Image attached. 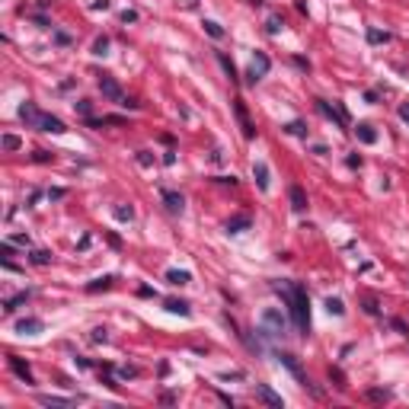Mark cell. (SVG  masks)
<instances>
[{
    "instance_id": "60d3db41",
    "label": "cell",
    "mask_w": 409,
    "mask_h": 409,
    "mask_svg": "<svg viewBox=\"0 0 409 409\" xmlns=\"http://www.w3.org/2000/svg\"><path fill=\"white\" fill-rule=\"evenodd\" d=\"M35 160H39V163H48V160H52V154H48V150H35Z\"/></svg>"
},
{
    "instance_id": "ba28073f",
    "label": "cell",
    "mask_w": 409,
    "mask_h": 409,
    "mask_svg": "<svg viewBox=\"0 0 409 409\" xmlns=\"http://www.w3.org/2000/svg\"><path fill=\"white\" fill-rule=\"evenodd\" d=\"M7 365L13 368V374H16L22 384H35V380H32V371H29V365H22V358H16V355H7Z\"/></svg>"
},
{
    "instance_id": "7a4b0ae2",
    "label": "cell",
    "mask_w": 409,
    "mask_h": 409,
    "mask_svg": "<svg viewBox=\"0 0 409 409\" xmlns=\"http://www.w3.org/2000/svg\"><path fill=\"white\" fill-rule=\"evenodd\" d=\"M99 93L106 96V99L118 103V106H125V99H128L125 90L118 87V80H115V77H109V74H103V77H99Z\"/></svg>"
},
{
    "instance_id": "ee69618b",
    "label": "cell",
    "mask_w": 409,
    "mask_h": 409,
    "mask_svg": "<svg viewBox=\"0 0 409 409\" xmlns=\"http://www.w3.org/2000/svg\"><path fill=\"white\" fill-rule=\"evenodd\" d=\"M93 7H96V10H109V0H96Z\"/></svg>"
},
{
    "instance_id": "b9f144b4",
    "label": "cell",
    "mask_w": 409,
    "mask_h": 409,
    "mask_svg": "<svg viewBox=\"0 0 409 409\" xmlns=\"http://www.w3.org/2000/svg\"><path fill=\"white\" fill-rule=\"evenodd\" d=\"M135 19H138L135 10H125V13H122V22H135Z\"/></svg>"
},
{
    "instance_id": "8d00e7d4",
    "label": "cell",
    "mask_w": 409,
    "mask_h": 409,
    "mask_svg": "<svg viewBox=\"0 0 409 409\" xmlns=\"http://www.w3.org/2000/svg\"><path fill=\"white\" fill-rule=\"evenodd\" d=\"M77 112L90 118V103H87V99H80V103H77Z\"/></svg>"
},
{
    "instance_id": "8992f818",
    "label": "cell",
    "mask_w": 409,
    "mask_h": 409,
    "mask_svg": "<svg viewBox=\"0 0 409 409\" xmlns=\"http://www.w3.org/2000/svg\"><path fill=\"white\" fill-rule=\"evenodd\" d=\"M160 198H163V205L170 208L173 214H183V208H186V198L179 195V192H173V189H163L160 192Z\"/></svg>"
},
{
    "instance_id": "484cf974",
    "label": "cell",
    "mask_w": 409,
    "mask_h": 409,
    "mask_svg": "<svg viewBox=\"0 0 409 409\" xmlns=\"http://www.w3.org/2000/svg\"><path fill=\"white\" fill-rule=\"evenodd\" d=\"M326 310H329V314H336V317H342L345 314V304H342L339 297H326Z\"/></svg>"
},
{
    "instance_id": "ffe728a7",
    "label": "cell",
    "mask_w": 409,
    "mask_h": 409,
    "mask_svg": "<svg viewBox=\"0 0 409 409\" xmlns=\"http://www.w3.org/2000/svg\"><path fill=\"white\" fill-rule=\"evenodd\" d=\"M112 282H115L112 275H103V278H96V282H90V285H87V291H90V294H96V291H106V288H112Z\"/></svg>"
},
{
    "instance_id": "3957f363",
    "label": "cell",
    "mask_w": 409,
    "mask_h": 409,
    "mask_svg": "<svg viewBox=\"0 0 409 409\" xmlns=\"http://www.w3.org/2000/svg\"><path fill=\"white\" fill-rule=\"evenodd\" d=\"M285 326H288V323H285V317L275 307H269L266 314H262V333H266V336H282Z\"/></svg>"
},
{
    "instance_id": "9c48e42d",
    "label": "cell",
    "mask_w": 409,
    "mask_h": 409,
    "mask_svg": "<svg viewBox=\"0 0 409 409\" xmlns=\"http://www.w3.org/2000/svg\"><path fill=\"white\" fill-rule=\"evenodd\" d=\"M39 131H52V135H61V131H67L64 128V122L61 118H55V115H39V125H35Z\"/></svg>"
},
{
    "instance_id": "30bf717a",
    "label": "cell",
    "mask_w": 409,
    "mask_h": 409,
    "mask_svg": "<svg viewBox=\"0 0 409 409\" xmlns=\"http://www.w3.org/2000/svg\"><path fill=\"white\" fill-rule=\"evenodd\" d=\"M256 393H259V400H266V403H269V406H275V409H282V406H285V400H282V396L269 387V384H259Z\"/></svg>"
},
{
    "instance_id": "5bb4252c",
    "label": "cell",
    "mask_w": 409,
    "mask_h": 409,
    "mask_svg": "<svg viewBox=\"0 0 409 409\" xmlns=\"http://www.w3.org/2000/svg\"><path fill=\"white\" fill-rule=\"evenodd\" d=\"M39 115H42V112L35 109L32 103H22V106H19V118H22L26 125H32V128H35V125H39Z\"/></svg>"
},
{
    "instance_id": "74e56055",
    "label": "cell",
    "mask_w": 409,
    "mask_h": 409,
    "mask_svg": "<svg viewBox=\"0 0 409 409\" xmlns=\"http://www.w3.org/2000/svg\"><path fill=\"white\" fill-rule=\"evenodd\" d=\"M0 252H4V259H10V256H13V240H10V243H4V246H0Z\"/></svg>"
},
{
    "instance_id": "836d02e7",
    "label": "cell",
    "mask_w": 409,
    "mask_h": 409,
    "mask_svg": "<svg viewBox=\"0 0 409 409\" xmlns=\"http://www.w3.org/2000/svg\"><path fill=\"white\" fill-rule=\"evenodd\" d=\"M90 339H93V342H106V339H109V336H106V329L99 326V329H93V336H90Z\"/></svg>"
},
{
    "instance_id": "cb8c5ba5",
    "label": "cell",
    "mask_w": 409,
    "mask_h": 409,
    "mask_svg": "<svg viewBox=\"0 0 409 409\" xmlns=\"http://www.w3.org/2000/svg\"><path fill=\"white\" fill-rule=\"evenodd\" d=\"M29 262H32V266H48V262H52V252H45V249H32V252H29Z\"/></svg>"
},
{
    "instance_id": "9a60e30c",
    "label": "cell",
    "mask_w": 409,
    "mask_h": 409,
    "mask_svg": "<svg viewBox=\"0 0 409 409\" xmlns=\"http://www.w3.org/2000/svg\"><path fill=\"white\" fill-rule=\"evenodd\" d=\"M29 297H32V291H19V294H13V297H7V300H4V310H7V314H13V310H19Z\"/></svg>"
},
{
    "instance_id": "277c9868",
    "label": "cell",
    "mask_w": 409,
    "mask_h": 409,
    "mask_svg": "<svg viewBox=\"0 0 409 409\" xmlns=\"http://www.w3.org/2000/svg\"><path fill=\"white\" fill-rule=\"evenodd\" d=\"M269 67H272V61H269V55H262V52H256L252 55V61H249V83H256L259 77H266L269 74Z\"/></svg>"
},
{
    "instance_id": "ac0fdd59",
    "label": "cell",
    "mask_w": 409,
    "mask_h": 409,
    "mask_svg": "<svg viewBox=\"0 0 409 409\" xmlns=\"http://www.w3.org/2000/svg\"><path fill=\"white\" fill-rule=\"evenodd\" d=\"M288 195H291V208H294V211H304V208H307V195H304V189H300V186H291V192H288Z\"/></svg>"
},
{
    "instance_id": "1f68e13d",
    "label": "cell",
    "mask_w": 409,
    "mask_h": 409,
    "mask_svg": "<svg viewBox=\"0 0 409 409\" xmlns=\"http://www.w3.org/2000/svg\"><path fill=\"white\" fill-rule=\"evenodd\" d=\"M368 400H390V390H368Z\"/></svg>"
},
{
    "instance_id": "7bdbcfd3",
    "label": "cell",
    "mask_w": 409,
    "mask_h": 409,
    "mask_svg": "<svg viewBox=\"0 0 409 409\" xmlns=\"http://www.w3.org/2000/svg\"><path fill=\"white\" fill-rule=\"evenodd\" d=\"M13 243H19V246H29V237H22V234H16V237H13Z\"/></svg>"
},
{
    "instance_id": "8fae6325",
    "label": "cell",
    "mask_w": 409,
    "mask_h": 409,
    "mask_svg": "<svg viewBox=\"0 0 409 409\" xmlns=\"http://www.w3.org/2000/svg\"><path fill=\"white\" fill-rule=\"evenodd\" d=\"M42 329H45V323H42V320H35V317L19 320V323H16V333H19V336H35V333H42Z\"/></svg>"
},
{
    "instance_id": "d6986e66",
    "label": "cell",
    "mask_w": 409,
    "mask_h": 409,
    "mask_svg": "<svg viewBox=\"0 0 409 409\" xmlns=\"http://www.w3.org/2000/svg\"><path fill=\"white\" fill-rule=\"evenodd\" d=\"M166 310H170V314H179V317H189L192 314V307L186 304V300H176V297L166 300Z\"/></svg>"
},
{
    "instance_id": "f546056e",
    "label": "cell",
    "mask_w": 409,
    "mask_h": 409,
    "mask_svg": "<svg viewBox=\"0 0 409 409\" xmlns=\"http://www.w3.org/2000/svg\"><path fill=\"white\" fill-rule=\"evenodd\" d=\"M106 48H109V39H96V45H93V55H106Z\"/></svg>"
},
{
    "instance_id": "4fadbf2b",
    "label": "cell",
    "mask_w": 409,
    "mask_h": 409,
    "mask_svg": "<svg viewBox=\"0 0 409 409\" xmlns=\"http://www.w3.org/2000/svg\"><path fill=\"white\" fill-rule=\"evenodd\" d=\"M252 176H256V183H259V189L262 192H269V186H272V179H269V166L266 163H252Z\"/></svg>"
},
{
    "instance_id": "d590c367",
    "label": "cell",
    "mask_w": 409,
    "mask_h": 409,
    "mask_svg": "<svg viewBox=\"0 0 409 409\" xmlns=\"http://www.w3.org/2000/svg\"><path fill=\"white\" fill-rule=\"evenodd\" d=\"M365 310H368V314H377V300L374 297H365Z\"/></svg>"
},
{
    "instance_id": "e575fe53",
    "label": "cell",
    "mask_w": 409,
    "mask_h": 409,
    "mask_svg": "<svg viewBox=\"0 0 409 409\" xmlns=\"http://www.w3.org/2000/svg\"><path fill=\"white\" fill-rule=\"evenodd\" d=\"M138 163H141V166H150V163H154V157H150L147 150H141V154H138Z\"/></svg>"
},
{
    "instance_id": "7402d4cb",
    "label": "cell",
    "mask_w": 409,
    "mask_h": 409,
    "mask_svg": "<svg viewBox=\"0 0 409 409\" xmlns=\"http://www.w3.org/2000/svg\"><path fill=\"white\" fill-rule=\"evenodd\" d=\"M218 61H221V67H224V74H227V77H231V80L237 83L240 77H237V67H234V61H231V58H227L224 52H218Z\"/></svg>"
},
{
    "instance_id": "f1b7e54d",
    "label": "cell",
    "mask_w": 409,
    "mask_h": 409,
    "mask_svg": "<svg viewBox=\"0 0 409 409\" xmlns=\"http://www.w3.org/2000/svg\"><path fill=\"white\" fill-rule=\"evenodd\" d=\"M115 218L118 221H131V218H135V208H131V205L125 208V205H122V208H115Z\"/></svg>"
},
{
    "instance_id": "d6a6232c",
    "label": "cell",
    "mask_w": 409,
    "mask_h": 409,
    "mask_svg": "<svg viewBox=\"0 0 409 409\" xmlns=\"http://www.w3.org/2000/svg\"><path fill=\"white\" fill-rule=\"evenodd\" d=\"M266 26H269V32H272V35H275V32H282V26H285V22H282V19H278V16H272V19H269V22H266Z\"/></svg>"
},
{
    "instance_id": "6da1fadb",
    "label": "cell",
    "mask_w": 409,
    "mask_h": 409,
    "mask_svg": "<svg viewBox=\"0 0 409 409\" xmlns=\"http://www.w3.org/2000/svg\"><path fill=\"white\" fill-rule=\"evenodd\" d=\"M272 288L282 294V300L288 304V310H291V317L297 323L300 336H307L310 333V310H307V291H304V285H297V282H275Z\"/></svg>"
},
{
    "instance_id": "f35d334b",
    "label": "cell",
    "mask_w": 409,
    "mask_h": 409,
    "mask_svg": "<svg viewBox=\"0 0 409 409\" xmlns=\"http://www.w3.org/2000/svg\"><path fill=\"white\" fill-rule=\"evenodd\" d=\"M118 374H122V377H135L138 368H128V365H125V368H118Z\"/></svg>"
},
{
    "instance_id": "4dcf8cb0",
    "label": "cell",
    "mask_w": 409,
    "mask_h": 409,
    "mask_svg": "<svg viewBox=\"0 0 409 409\" xmlns=\"http://www.w3.org/2000/svg\"><path fill=\"white\" fill-rule=\"evenodd\" d=\"M4 147H7V150H16V147H19V138H16V135H4Z\"/></svg>"
},
{
    "instance_id": "e0dca14e",
    "label": "cell",
    "mask_w": 409,
    "mask_h": 409,
    "mask_svg": "<svg viewBox=\"0 0 409 409\" xmlns=\"http://www.w3.org/2000/svg\"><path fill=\"white\" fill-rule=\"evenodd\" d=\"M39 403L42 406H74L70 396H52V393H39Z\"/></svg>"
},
{
    "instance_id": "603a6c76",
    "label": "cell",
    "mask_w": 409,
    "mask_h": 409,
    "mask_svg": "<svg viewBox=\"0 0 409 409\" xmlns=\"http://www.w3.org/2000/svg\"><path fill=\"white\" fill-rule=\"evenodd\" d=\"M368 42L371 45H384V42H390V32H380L374 26H368Z\"/></svg>"
},
{
    "instance_id": "2e32d148",
    "label": "cell",
    "mask_w": 409,
    "mask_h": 409,
    "mask_svg": "<svg viewBox=\"0 0 409 409\" xmlns=\"http://www.w3.org/2000/svg\"><path fill=\"white\" fill-rule=\"evenodd\" d=\"M249 224H252V221H249V214H237V218L227 221V234H243Z\"/></svg>"
},
{
    "instance_id": "7c38bea8",
    "label": "cell",
    "mask_w": 409,
    "mask_h": 409,
    "mask_svg": "<svg viewBox=\"0 0 409 409\" xmlns=\"http://www.w3.org/2000/svg\"><path fill=\"white\" fill-rule=\"evenodd\" d=\"M355 135H358V141H362V144H374L377 141V131H374V125H371V122H358L355 125Z\"/></svg>"
},
{
    "instance_id": "f6af8a7d",
    "label": "cell",
    "mask_w": 409,
    "mask_h": 409,
    "mask_svg": "<svg viewBox=\"0 0 409 409\" xmlns=\"http://www.w3.org/2000/svg\"><path fill=\"white\" fill-rule=\"evenodd\" d=\"M406 339H409V336H406Z\"/></svg>"
},
{
    "instance_id": "5b68a950",
    "label": "cell",
    "mask_w": 409,
    "mask_h": 409,
    "mask_svg": "<svg viewBox=\"0 0 409 409\" xmlns=\"http://www.w3.org/2000/svg\"><path fill=\"white\" fill-rule=\"evenodd\" d=\"M317 109H320L323 115H326L329 122H336V128H345V125H348V118H345V112H342V109H336V106H329L326 99H317Z\"/></svg>"
},
{
    "instance_id": "83f0119b",
    "label": "cell",
    "mask_w": 409,
    "mask_h": 409,
    "mask_svg": "<svg viewBox=\"0 0 409 409\" xmlns=\"http://www.w3.org/2000/svg\"><path fill=\"white\" fill-rule=\"evenodd\" d=\"M329 380H336V387H339V390H345V387H348V384H345V374H342L339 368H329Z\"/></svg>"
},
{
    "instance_id": "d4e9b609",
    "label": "cell",
    "mask_w": 409,
    "mask_h": 409,
    "mask_svg": "<svg viewBox=\"0 0 409 409\" xmlns=\"http://www.w3.org/2000/svg\"><path fill=\"white\" fill-rule=\"evenodd\" d=\"M201 26H205V32H208L211 39H224V29H221V26H218V22H214V19H205Z\"/></svg>"
},
{
    "instance_id": "52a82bcc",
    "label": "cell",
    "mask_w": 409,
    "mask_h": 409,
    "mask_svg": "<svg viewBox=\"0 0 409 409\" xmlns=\"http://www.w3.org/2000/svg\"><path fill=\"white\" fill-rule=\"evenodd\" d=\"M234 112H237V118H240V128H243V138H256V125L249 122V115H246V106L243 103H234Z\"/></svg>"
},
{
    "instance_id": "4316f807",
    "label": "cell",
    "mask_w": 409,
    "mask_h": 409,
    "mask_svg": "<svg viewBox=\"0 0 409 409\" xmlns=\"http://www.w3.org/2000/svg\"><path fill=\"white\" fill-rule=\"evenodd\" d=\"M288 135H294V138H307V125L304 122H291V125H285Z\"/></svg>"
},
{
    "instance_id": "ab89813d",
    "label": "cell",
    "mask_w": 409,
    "mask_h": 409,
    "mask_svg": "<svg viewBox=\"0 0 409 409\" xmlns=\"http://www.w3.org/2000/svg\"><path fill=\"white\" fill-rule=\"evenodd\" d=\"M400 118H403V122H406V125H409V99H406V103H403V106H400Z\"/></svg>"
},
{
    "instance_id": "44dd1931",
    "label": "cell",
    "mask_w": 409,
    "mask_h": 409,
    "mask_svg": "<svg viewBox=\"0 0 409 409\" xmlns=\"http://www.w3.org/2000/svg\"><path fill=\"white\" fill-rule=\"evenodd\" d=\"M166 282H170V285H189L192 275L189 272H179V269H170V272H166Z\"/></svg>"
}]
</instances>
